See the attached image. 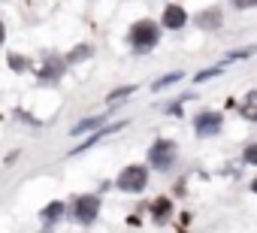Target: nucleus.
Wrapping results in <instances>:
<instances>
[{"mask_svg":"<svg viewBox=\"0 0 257 233\" xmlns=\"http://www.w3.org/2000/svg\"><path fill=\"white\" fill-rule=\"evenodd\" d=\"M158 40H161V28L155 22H149V19H143V22H137L131 28V46H134V52H152L158 46Z\"/></svg>","mask_w":257,"mask_h":233,"instance_id":"obj_1","label":"nucleus"},{"mask_svg":"<svg viewBox=\"0 0 257 233\" xmlns=\"http://www.w3.org/2000/svg\"><path fill=\"white\" fill-rule=\"evenodd\" d=\"M146 182H149V170L140 167V164H131V167L121 170V176H118L115 185H118V191H124V194H137V191L146 188Z\"/></svg>","mask_w":257,"mask_h":233,"instance_id":"obj_2","label":"nucleus"},{"mask_svg":"<svg viewBox=\"0 0 257 233\" xmlns=\"http://www.w3.org/2000/svg\"><path fill=\"white\" fill-rule=\"evenodd\" d=\"M176 155H179V149H176L173 140H158V143L149 149V164H152L155 170H170L173 161H176Z\"/></svg>","mask_w":257,"mask_h":233,"instance_id":"obj_3","label":"nucleus"},{"mask_svg":"<svg viewBox=\"0 0 257 233\" xmlns=\"http://www.w3.org/2000/svg\"><path fill=\"white\" fill-rule=\"evenodd\" d=\"M221 125H224L221 112H200L194 119V134L197 137H215V134H221Z\"/></svg>","mask_w":257,"mask_h":233,"instance_id":"obj_4","label":"nucleus"},{"mask_svg":"<svg viewBox=\"0 0 257 233\" xmlns=\"http://www.w3.org/2000/svg\"><path fill=\"white\" fill-rule=\"evenodd\" d=\"M97 212H100V197H97V194H85V197H79L76 206H73V215H76L79 224H91V221L97 218Z\"/></svg>","mask_w":257,"mask_h":233,"instance_id":"obj_5","label":"nucleus"},{"mask_svg":"<svg viewBox=\"0 0 257 233\" xmlns=\"http://www.w3.org/2000/svg\"><path fill=\"white\" fill-rule=\"evenodd\" d=\"M194 22H197V28H203V31H218V28L224 25V13H221V7H209V10L197 13Z\"/></svg>","mask_w":257,"mask_h":233,"instance_id":"obj_6","label":"nucleus"},{"mask_svg":"<svg viewBox=\"0 0 257 233\" xmlns=\"http://www.w3.org/2000/svg\"><path fill=\"white\" fill-rule=\"evenodd\" d=\"M185 25H188V13H185L182 7L170 4V7L164 10V28H170V31H179V28H185Z\"/></svg>","mask_w":257,"mask_h":233,"instance_id":"obj_7","label":"nucleus"},{"mask_svg":"<svg viewBox=\"0 0 257 233\" xmlns=\"http://www.w3.org/2000/svg\"><path fill=\"white\" fill-rule=\"evenodd\" d=\"M239 112H242V119L257 122V91H245V97L239 103Z\"/></svg>","mask_w":257,"mask_h":233,"instance_id":"obj_8","label":"nucleus"},{"mask_svg":"<svg viewBox=\"0 0 257 233\" xmlns=\"http://www.w3.org/2000/svg\"><path fill=\"white\" fill-rule=\"evenodd\" d=\"M152 215H155V221H167V218L173 215V203H170V197H158L155 206H152Z\"/></svg>","mask_w":257,"mask_h":233,"instance_id":"obj_9","label":"nucleus"},{"mask_svg":"<svg viewBox=\"0 0 257 233\" xmlns=\"http://www.w3.org/2000/svg\"><path fill=\"white\" fill-rule=\"evenodd\" d=\"M64 64H67L64 58H55V55H52V58H49V64H46V70L40 73V79H58V76L64 73Z\"/></svg>","mask_w":257,"mask_h":233,"instance_id":"obj_10","label":"nucleus"},{"mask_svg":"<svg viewBox=\"0 0 257 233\" xmlns=\"http://www.w3.org/2000/svg\"><path fill=\"white\" fill-rule=\"evenodd\" d=\"M64 212H67V209H64V203H58V200H55V203H49V206L40 212V218H43L46 224H55V221H58Z\"/></svg>","mask_w":257,"mask_h":233,"instance_id":"obj_11","label":"nucleus"},{"mask_svg":"<svg viewBox=\"0 0 257 233\" xmlns=\"http://www.w3.org/2000/svg\"><path fill=\"white\" fill-rule=\"evenodd\" d=\"M227 64H230V61H221V64H212L209 70H203V73H197V82H206V79H215V76H221V73L227 70Z\"/></svg>","mask_w":257,"mask_h":233,"instance_id":"obj_12","label":"nucleus"},{"mask_svg":"<svg viewBox=\"0 0 257 233\" xmlns=\"http://www.w3.org/2000/svg\"><path fill=\"white\" fill-rule=\"evenodd\" d=\"M91 55H94L91 46H79V49H73V52L67 55V64H79V61H85V58H91Z\"/></svg>","mask_w":257,"mask_h":233,"instance_id":"obj_13","label":"nucleus"},{"mask_svg":"<svg viewBox=\"0 0 257 233\" xmlns=\"http://www.w3.org/2000/svg\"><path fill=\"white\" fill-rule=\"evenodd\" d=\"M103 125V115H94V119H88V122H79L76 128H73V134H85V131H94V128H100Z\"/></svg>","mask_w":257,"mask_h":233,"instance_id":"obj_14","label":"nucleus"},{"mask_svg":"<svg viewBox=\"0 0 257 233\" xmlns=\"http://www.w3.org/2000/svg\"><path fill=\"white\" fill-rule=\"evenodd\" d=\"M242 158H245V164L257 167V143H248V146H245V152H242Z\"/></svg>","mask_w":257,"mask_h":233,"instance_id":"obj_15","label":"nucleus"},{"mask_svg":"<svg viewBox=\"0 0 257 233\" xmlns=\"http://www.w3.org/2000/svg\"><path fill=\"white\" fill-rule=\"evenodd\" d=\"M137 91V85H124V88H115L112 94H109V103L112 100H121V97H127V94H134Z\"/></svg>","mask_w":257,"mask_h":233,"instance_id":"obj_16","label":"nucleus"},{"mask_svg":"<svg viewBox=\"0 0 257 233\" xmlns=\"http://www.w3.org/2000/svg\"><path fill=\"white\" fill-rule=\"evenodd\" d=\"M10 67H13L16 73H22V70L28 67V58H22V55H10Z\"/></svg>","mask_w":257,"mask_h":233,"instance_id":"obj_17","label":"nucleus"},{"mask_svg":"<svg viewBox=\"0 0 257 233\" xmlns=\"http://www.w3.org/2000/svg\"><path fill=\"white\" fill-rule=\"evenodd\" d=\"M179 79H182V73H170V76H164V79H158V82H155V88L161 91V88H167V85H173V82H179Z\"/></svg>","mask_w":257,"mask_h":233,"instance_id":"obj_18","label":"nucleus"},{"mask_svg":"<svg viewBox=\"0 0 257 233\" xmlns=\"http://www.w3.org/2000/svg\"><path fill=\"white\" fill-rule=\"evenodd\" d=\"M233 7L236 10H251V7H257V0H233Z\"/></svg>","mask_w":257,"mask_h":233,"instance_id":"obj_19","label":"nucleus"},{"mask_svg":"<svg viewBox=\"0 0 257 233\" xmlns=\"http://www.w3.org/2000/svg\"><path fill=\"white\" fill-rule=\"evenodd\" d=\"M4 37H7V31H4V22H0V46H4Z\"/></svg>","mask_w":257,"mask_h":233,"instance_id":"obj_20","label":"nucleus"},{"mask_svg":"<svg viewBox=\"0 0 257 233\" xmlns=\"http://www.w3.org/2000/svg\"><path fill=\"white\" fill-rule=\"evenodd\" d=\"M251 191H254V194H257V179H254V182H251Z\"/></svg>","mask_w":257,"mask_h":233,"instance_id":"obj_21","label":"nucleus"}]
</instances>
